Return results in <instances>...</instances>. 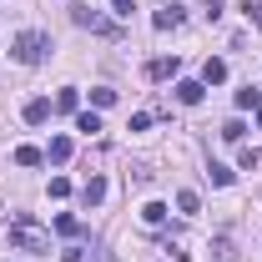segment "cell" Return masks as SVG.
<instances>
[{"instance_id":"obj_6","label":"cell","mask_w":262,"mask_h":262,"mask_svg":"<svg viewBox=\"0 0 262 262\" xmlns=\"http://www.w3.org/2000/svg\"><path fill=\"white\" fill-rule=\"evenodd\" d=\"M71 151H76V146H71V136H51V146H46V162H71Z\"/></svg>"},{"instance_id":"obj_22","label":"cell","mask_w":262,"mask_h":262,"mask_svg":"<svg viewBox=\"0 0 262 262\" xmlns=\"http://www.w3.org/2000/svg\"><path fill=\"white\" fill-rule=\"evenodd\" d=\"M51 196H71V182L66 177H51Z\"/></svg>"},{"instance_id":"obj_25","label":"cell","mask_w":262,"mask_h":262,"mask_svg":"<svg viewBox=\"0 0 262 262\" xmlns=\"http://www.w3.org/2000/svg\"><path fill=\"white\" fill-rule=\"evenodd\" d=\"M247 15H252V20L262 26V5H252V0H247Z\"/></svg>"},{"instance_id":"obj_5","label":"cell","mask_w":262,"mask_h":262,"mask_svg":"<svg viewBox=\"0 0 262 262\" xmlns=\"http://www.w3.org/2000/svg\"><path fill=\"white\" fill-rule=\"evenodd\" d=\"M222 81H227V61L207 56V66H202V86H222Z\"/></svg>"},{"instance_id":"obj_21","label":"cell","mask_w":262,"mask_h":262,"mask_svg":"<svg viewBox=\"0 0 262 262\" xmlns=\"http://www.w3.org/2000/svg\"><path fill=\"white\" fill-rule=\"evenodd\" d=\"M242 131H247L242 121H227V126H222V141H242Z\"/></svg>"},{"instance_id":"obj_12","label":"cell","mask_w":262,"mask_h":262,"mask_svg":"<svg viewBox=\"0 0 262 262\" xmlns=\"http://www.w3.org/2000/svg\"><path fill=\"white\" fill-rule=\"evenodd\" d=\"M257 106H262V91H252V86L237 91V111H257Z\"/></svg>"},{"instance_id":"obj_8","label":"cell","mask_w":262,"mask_h":262,"mask_svg":"<svg viewBox=\"0 0 262 262\" xmlns=\"http://www.w3.org/2000/svg\"><path fill=\"white\" fill-rule=\"evenodd\" d=\"M146 76H151V81H166V76H177V56H157V61H146Z\"/></svg>"},{"instance_id":"obj_11","label":"cell","mask_w":262,"mask_h":262,"mask_svg":"<svg viewBox=\"0 0 262 262\" xmlns=\"http://www.w3.org/2000/svg\"><path fill=\"white\" fill-rule=\"evenodd\" d=\"M81 196H86V207H96V202H106V182H101V177H91V182L81 187Z\"/></svg>"},{"instance_id":"obj_13","label":"cell","mask_w":262,"mask_h":262,"mask_svg":"<svg viewBox=\"0 0 262 262\" xmlns=\"http://www.w3.org/2000/svg\"><path fill=\"white\" fill-rule=\"evenodd\" d=\"M56 232H61V237H81V217L61 212V217H56Z\"/></svg>"},{"instance_id":"obj_7","label":"cell","mask_w":262,"mask_h":262,"mask_svg":"<svg viewBox=\"0 0 262 262\" xmlns=\"http://www.w3.org/2000/svg\"><path fill=\"white\" fill-rule=\"evenodd\" d=\"M202 96H207V86H202V81H177V101H182V106H196Z\"/></svg>"},{"instance_id":"obj_17","label":"cell","mask_w":262,"mask_h":262,"mask_svg":"<svg viewBox=\"0 0 262 262\" xmlns=\"http://www.w3.org/2000/svg\"><path fill=\"white\" fill-rule=\"evenodd\" d=\"M207 177H212V187H232V166H222V162H212Z\"/></svg>"},{"instance_id":"obj_1","label":"cell","mask_w":262,"mask_h":262,"mask_svg":"<svg viewBox=\"0 0 262 262\" xmlns=\"http://www.w3.org/2000/svg\"><path fill=\"white\" fill-rule=\"evenodd\" d=\"M10 242L20 247V252H51V227H40L35 217H10Z\"/></svg>"},{"instance_id":"obj_19","label":"cell","mask_w":262,"mask_h":262,"mask_svg":"<svg viewBox=\"0 0 262 262\" xmlns=\"http://www.w3.org/2000/svg\"><path fill=\"white\" fill-rule=\"evenodd\" d=\"M212 257H222V262H232V237H217V242H212Z\"/></svg>"},{"instance_id":"obj_2","label":"cell","mask_w":262,"mask_h":262,"mask_svg":"<svg viewBox=\"0 0 262 262\" xmlns=\"http://www.w3.org/2000/svg\"><path fill=\"white\" fill-rule=\"evenodd\" d=\"M46 51H51V35H46V31H20V35H15V61H20V66H40Z\"/></svg>"},{"instance_id":"obj_15","label":"cell","mask_w":262,"mask_h":262,"mask_svg":"<svg viewBox=\"0 0 262 262\" xmlns=\"http://www.w3.org/2000/svg\"><path fill=\"white\" fill-rule=\"evenodd\" d=\"M76 131H86V136H96V131H101V116H96V111H81V116H76Z\"/></svg>"},{"instance_id":"obj_14","label":"cell","mask_w":262,"mask_h":262,"mask_svg":"<svg viewBox=\"0 0 262 262\" xmlns=\"http://www.w3.org/2000/svg\"><path fill=\"white\" fill-rule=\"evenodd\" d=\"M171 26H182V10H177V5L157 10V31H171Z\"/></svg>"},{"instance_id":"obj_3","label":"cell","mask_w":262,"mask_h":262,"mask_svg":"<svg viewBox=\"0 0 262 262\" xmlns=\"http://www.w3.org/2000/svg\"><path fill=\"white\" fill-rule=\"evenodd\" d=\"M71 20H76L81 31H96V35H116V20H106L101 10H91V5H76V10H71Z\"/></svg>"},{"instance_id":"obj_26","label":"cell","mask_w":262,"mask_h":262,"mask_svg":"<svg viewBox=\"0 0 262 262\" xmlns=\"http://www.w3.org/2000/svg\"><path fill=\"white\" fill-rule=\"evenodd\" d=\"M257 126H262V106H257Z\"/></svg>"},{"instance_id":"obj_16","label":"cell","mask_w":262,"mask_h":262,"mask_svg":"<svg viewBox=\"0 0 262 262\" xmlns=\"http://www.w3.org/2000/svg\"><path fill=\"white\" fill-rule=\"evenodd\" d=\"M76 106H81V91H76V86H66L61 96H56V111H76Z\"/></svg>"},{"instance_id":"obj_24","label":"cell","mask_w":262,"mask_h":262,"mask_svg":"<svg viewBox=\"0 0 262 262\" xmlns=\"http://www.w3.org/2000/svg\"><path fill=\"white\" fill-rule=\"evenodd\" d=\"M131 5H136V0H111V10H116V15H131Z\"/></svg>"},{"instance_id":"obj_9","label":"cell","mask_w":262,"mask_h":262,"mask_svg":"<svg viewBox=\"0 0 262 262\" xmlns=\"http://www.w3.org/2000/svg\"><path fill=\"white\" fill-rule=\"evenodd\" d=\"M141 222H146V227H162L166 222V202H146V207H141Z\"/></svg>"},{"instance_id":"obj_23","label":"cell","mask_w":262,"mask_h":262,"mask_svg":"<svg viewBox=\"0 0 262 262\" xmlns=\"http://www.w3.org/2000/svg\"><path fill=\"white\" fill-rule=\"evenodd\" d=\"M61 262H86V247H66V252H61Z\"/></svg>"},{"instance_id":"obj_10","label":"cell","mask_w":262,"mask_h":262,"mask_svg":"<svg viewBox=\"0 0 262 262\" xmlns=\"http://www.w3.org/2000/svg\"><path fill=\"white\" fill-rule=\"evenodd\" d=\"M40 162H46L40 146H15V166H40Z\"/></svg>"},{"instance_id":"obj_18","label":"cell","mask_w":262,"mask_h":262,"mask_svg":"<svg viewBox=\"0 0 262 262\" xmlns=\"http://www.w3.org/2000/svg\"><path fill=\"white\" fill-rule=\"evenodd\" d=\"M91 106H101V111L116 106V91H111V86H96V91H91Z\"/></svg>"},{"instance_id":"obj_4","label":"cell","mask_w":262,"mask_h":262,"mask_svg":"<svg viewBox=\"0 0 262 262\" xmlns=\"http://www.w3.org/2000/svg\"><path fill=\"white\" fill-rule=\"evenodd\" d=\"M20 116H26V126H46V121H51V101H46V96L26 101V111H20Z\"/></svg>"},{"instance_id":"obj_20","label":"cell","mask_w":262,"mask_h":262,"mask_svg":"<svg viewBox=\"0 0 262 262\" xmlns=\"http://www.w3.org/2000/svg\"><path fill=\"white\" fill-rule=\"evenodd\" d=\"M177 207H182V212L192 217V212H196V207H202V202H196V192H177Z\"/></svg>"}]
</instances>
